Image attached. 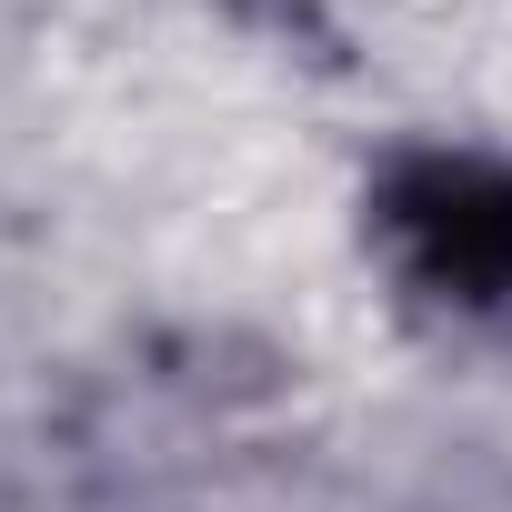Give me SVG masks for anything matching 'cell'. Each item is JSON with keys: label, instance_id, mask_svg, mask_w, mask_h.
Returning <instances> with one entry per match:
<instances>
[{"label": "cell", "instance_id": "1", "mask_svg": "<svg viewBox=\"0 0 512 512\" xmlns=\"http://www.w3.org/2000/svg\"><path fill=\"white\" fill-rule=\"evenodd\" d=\"M382 231L452 302H502L512 292V171H492V161H462V151L402 161L382 181Z\"/></svg>", "mask_w": 512, "mask_h": 512}]
</instances>
